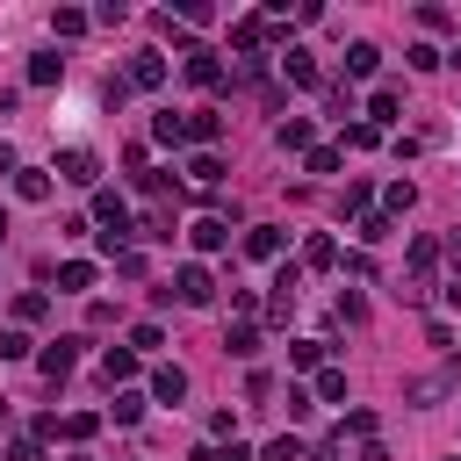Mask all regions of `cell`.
<instances>
[{
	"mask_svg": "<svg viewBox=\"0 0 461 461\" xmlns=\"http://www.w3.org/2000/svg\"><path fill=\"white\" fill-rule=\"evenodd\" d=\"M166 288H173V296H181V303H188V310H202V303H209V296H216V281H209V267H181V274H173V281H166Z\"/></svg>",
	"mask_w": 461,
	"mask_h": 461,
	"instance_id": "1",
	"label": "cell"
},
{
	"mask_svg": "<svg viewBox=\"0 0 461 461\" xmlns=\"http://www.w3.org/2000/svg\"><path fill=\"white\" fill-rule=\"evenodd\" d=\"M73 361H80V339H58V346H43V354H36L43 382H66V375H73Z\"/></svg>",
	"mask_w": 461,
	"mask_h": 461,
	"instance_id": "2",
	"label": "cell"
},
{
	"mask_svg": "<svg viewBox=\"0 0 461 461\" xmlns=\"http://www.w3.org/2000/svg\"><path fill=\"white\" fill-rule=\"evenodd\" d=\"M267 36H274V22H267V15H238V22H230V43H238L246 58H253V51L267 43Z\"/></svg>",
	"mask_w": 461,
	"mask_h": 461,
	"instance_id": "3",
	"label": "cell"
},
{
	"mask_svg": "<svg viewBox=\"0 0 461 461\" xmlns=\"http://www.w3.org/2000/svg\"><path fill=\"white\" fill-rule=\"evenodd\" d=\"M58 173H66V181H73V188H94V173H101V159H94V152H80V145H73V152H66V159H58Z\"/></svg>",
	"mask_w": 461,
	"mask_h": 461,
	"instance_id": "4",
	"label": "cell"
},
{
	"mask_svg": "<svg viewBox=\"0 0 461 461\" xmlns=\"http://www.w3.org/2000/svg\"><path fill=\"white\" fill-rule=\"evenodd\" d=\"M94 216H101L108 230H123V238H130V209H123V195H115V188H101V195H94Z\"/></svg>",
	"mask_w": 461,
	"mask_h": 461,
	"instance_id": "5",
	"label": "cell"
},
{
	"mask_svg": "<svg viewBox=\"0 0 461 461\" xmlns=\"http://www.w3.org/2000/svg\"><path fill=\"white\" fill-rule=\"evenodd\" d=\"M188 238H195L202 253H223V246H230V216H202V223L188 230Z\"/></svg>",
	"mask_w": 461,
	"mask_h": 461,
	"instance_id": "6",
	"label": "cell"
},
{
	"mask_svg": "<svg viewBox=\"0 0 461 461\" xmlns=\"http://www.w3.org/2000/svg\"><path fill=\"white\" fill-rule=\"evenodd\" d=\"M58 80H66V58H58V51H36V58H29V87H58Z\"/></svg>",
	"mask_w": 461,
	"mask_h": 461,
	"instance_id": "7",
	"label": "cell"
},
{
	"mask_svg": "<svg viewBox=\"0 0 461 461\" xmlns=\"http://www.w3.org/2000/svg\"><path fill=\"white\" fill-rule=\"evenodd\" d=\"M58 288H66V296H87L94 288V260H66L58 267Z\"/></svg>",
	"mask_w": 461,
	"mask_h": 461,
	"instance_id": "8",
	"label": "cell"
},
{
	"mask_svg": "<svg viewBox=\"0 0 461 461\" xmlns=\"http://www.w3.org/2000/svg\"><path fill=\"white\" fill-rule=\"evenodd\" d=\"M159 80H166V58L159 51H137L130 58V87H159Z\"/></svg>",
	"mask_w": 461,
	"mask_h": 461,
	"instance_id": "9",
	"label": "cell"
},
{
	"mask_svg": "<svg viewBox=\"0 0 461 461\" xmlns=\"http://www.w3.org/2000/svg\"><path fill=\"white\" fill-rule=\"evenodd\" d=\"M246 253H253V260H281V230H274V223H253V230H246Z\"/></svg>",
	"mask_w": 461,
	"mask_h": 461,
	"instance_id": "10",
	"label": "cell"
},
{
	"mask_svg": "<svg viewBox=\"0 0 461 461\" xmlns=\"http://www.w3.org/2000/svg\"><path fill=\"white\" fill-rule=\"evenodd\" d=\"M447 389H454V375H426V382H411V389H403V396H411V403H418V411H433V403H440Z\"/></svg>",
	"mask_w": 461,
	"mask_h": 461,
	"instance_id": "11",
	"label": "cell"
},
{
	"mask_svg": "<svg viewBox=\"0 0 461 461\" xmlns=\"http://www.w3.org/2000/svg\"><path fill=\"white\" fill-rule=\"evenodd\" d=\"M274 145L281 152H310V115H288V123L274 130Z\"/></svg>",
	"mask_w": 461,
	"mask_h": 461,
	"instance_id": "12",
	"label": "cell"
},
{
	"mask_svg": "<svg viewBox=\"0 0 461 461\" xmlns=\"http://www.w3.org/2000/svg\"><path fill=\"white\" fill-rule=\"evenodd\" d=\"M101 375H108V382H130V375H137V354H130V346H108V354H101Z\"/></svg>",
	"mask_w": 461,
	"mask_h": 461,
	"instance_id": "13",
	"label": "cell"
},
{
	"mask_svg": "<svg viewBox=\"0 0 461 461\" xmlns=\"http://www.w3.org/2000/svg\"><path fill=\"white\" fill-rule=\"evenodd\" d=\"M188 137H195V145H216V137H223V115H216V108H195V115H188Z\"/></svg>",
	"mask_w": 461,
	"mask_h": 461,
	"instance_id": "14",
	"label": "cell"
},
{
	"mask_svg": "<svg viewBox=\"0 0 461 461\" xmlns=\"http://www.w3.org/2000/svg\"><path fill=\"white\" fill-rule=\"evenodd\" d=\"M15 195H22V202H51V173L22 166V173H15Z\"/></svg>",
	"mask_w": 461,
	"mask_h": 461,
	"instance_id": "15",
	"label": "cell"
},
{
	"mask_svg": "<svg viewBox=\"0 0 461 461\" xmlns=\"http://www.w3.org/2000/svg\"><path fill=\"white\" fill-rule=\"evenodd\" d=\"M152 396H159V403H181V396H188V375H181V368H159V375H152Z\"/></svg>",
	"mask_w": 461,
	"mask_h": 461,
	"instance_id": "16",
	"label": "cell"
},
{
	"mask_svg": "<svg viewBox=\"0 0 461 461\" xmlns=\"http://www.w3.org/2000/svg\"><path fill=\"white\" fill-rule=\"evenodd\" d=\"M188 80H195V87H216V80H223L216 51H188Z\"/></svg>",
	"mask_w": 461,
	"mask_h": 461,
	"instance_id": "17",
	"label": "cell"
},
{
	"mask_svg": "<svg viewBox=\"0 0 461 461\" xmlns=\"http://www.w3.org/2000/svg\"><path fill=\"white\" fill-rule=\"evenodd\" d=\"M281 73L296 80V87H317V58H310V51H288V58H281Z\"/></svg>",
	"mask_w": 461,
	"mask_h": 461,
	"instance_id": "18",
	"label": "cell"
},
{
	"mask_svg": "<svg viewBox=\"0 0 461 461\" xmlns=\"http://www.w3.org/2000/svg\"><path fill=\"white\" fill-rule=\"evenodd\" d=\"M152 137H159V145H188V115H173V108L152 115Z\"/></svg>",
	"mask_w": 461,
	"mask_h": 461,
	"instance_id": "19",
	"label": "cell"
},
{
	"mask_svg": "<svg viewBox=\"0 0 461 461\" xmlns=\"http://www.w3.org/2000/svg\"><path fill=\"white\" fill-rule=\"evenodd\" d=\"M108 418H115V426H137V418H145V396H137V389H123V396L108 403Z\"/></svg>",
	"mask_w": 461,
	"mask_h": 461,
	"instance_id": "20",
	"label": "cell"
},
{
	"mask_svg": "<svg viewBox=\"0 0 461 461\" xmlns=\"http://www.w3.org/2000/svg\"><path fill=\"white\" fill-rule=\"evenodd\" d=\"M375 66H382V51H375V43H354V51H346V73H354V80H368Z\"/></svg>",
	"mask_w": 461,
	"mask_h": 461,
	"instance_id": "21",
	"label": "cell"
},
{
	"mask_svg": "<svg viewBox=\"0 0 461 461\" xmlns=\"http://www.w3.org/2000/svg\"><path fill=\"white\" fill-rule=\"evenodd\" d=\"M368 115H375V130L396 123V87H375V94H368Z\"/></svg>",
	"mask_w": 461,
	"mask_h": 461,
	"instance_id": "22",
	"label": "cell"
},
{
	"mask_svg": "<svg viewBox=\"0 0 461 461\" xmlns=\"http://www.w3.org/2000/svg\"><path fill=\"white\" fill-rule=\"evenodd\" d=\"M339 260V246L324 238V230H317V238H303V267H332Z\"/></svg>",
	"mask_w": 461,
	"mask_h": 461,
	"instance_id": "23",
	"label": "cell"
},
{
	"mask_svg": "<svg viewBox=\"0 0 461 461\" xmlns=\"http://www.w3.org/2000/svg\"><path fill=\"white\" fill-rule=\"evenodd\" d=\"M87 22H94V15H80V8H58V15H51L58 36H87Z\"/></svg>",
	"mask_w": 461,
	"mask_h": 461,
	"instance_id": "24",
	"label": "cell"
},
{
	"mask_svg": "<svg viewBox=\"0 0 461 461\" xmlns=\"http://www.w3.org/2000/svg\"><path fill=\"white\" fill-rule=\"evenodd\" d=\"M223 346H230V354H238V361H253V354H260V332H253V324H238V332L223 339Z\"/></svg>",
	"mask_w": 461,
	"mask_h": 461,
	"instance_id": "25",
	"label": "cell"
},
{
	"mask_svg": "<svg viewBox=\"0 0 461 461\" xmlns=\"http://www.w3.org/2000/svg\"><path fill=\"white\" fill-rule=\"evenodd\" d=\"M288 361H296V368H317V361H324V339H296V346H288Z\"/></svg>",
	"mask_w": 461,
	"mask_h": 461,
	"instance_id": "26",
	"label": "cell"
},
{
	"mask_svg": "<svg viewBox=\"0 0 461 461\" xmlns=\"http://www.w3.org/2000/svg\"><path fill=\"white\" fill-rule=\"evenodd\" d=\"M188 173H195V181H202V188H216V181H223V159H216V152H202V159H195Z\"/></svg>",
	"mask_w": 461,
	"mask_h": 461,
	"instance_id": "27",
	"label": "cell"
},
{
	"mask_svg": "<svg viewBox=\"0 0 461 461\" xmlns=\"http://www.w3.org/2000/svg\"><path fill=\"white\" fill-rule=\"evenodd\" d=\"M382 202H389V209L403 216V209H411V202H418V188H411V181H389V188H382Z\"/></svg>",
	"mask_w": 461,
	"mask_h": 461,
	"instance_id": "28",
	"label": "cell"
},
{
	"mask_svg": "<svg viewBox=\"0 0 461 461\" xmlns=\"http://www.w3.org/2000/svg\"><path fill=\"white\" fill-rule=\"evenodd\" d=\"M389 230H396V223H389V216H375V209H368V216H361V246H382V238H389Z\"/></svg>",
	"mask_w": 461,
	"mask_h": 461,
	"instance_id": "29",
	"label": "cell"
},
{
	"mask_svg": "<svg viewBox=\"0 0 461 461\" xmlns=\"http://www.w3.org/2000/svg\"><path fill=\"white\" fill-rule=\"evenodd\" d=\"M94 426H101L94 411H73V418H66V426H58V433H66V440H94Z\"/></svg>",
	"mask_w": 461,
	"mask_h": 461,
	"instance_id": "30",
	"label": "cell"
},
{
	"mask_svg": "<svg viewBox=\"0 0 461 461\" xmlns=\"http://www.w3.org/2000/svg\"><path fill=\"white\" fill-rule=\"evenodd\" d=\"M0 361H29V332H0Z\"/></svg>",
	"mask_w": 461,
	"mask_h": 461,
	"instance_id": "31",
	"label": "cell"
},
{
	"mask_svg": "<svg viewBox=\"0 0 461 461\" xmlns=\"http://www.w3.org/2000/svg\"><path fill=\"white\" fill-rule=\"evenodd\" d=\"M433 260H440V238H411V267L433 274Z\"/></svg>",
	"mask_w": 461,
	"mask_h": 461,
	"instance_id": "32",
	"label": "cell"
},
{
	"mask_svg": "<svg viewBox=\"0 0 461 461\" xmlns=\"http://www.w3.org/2000/svg\"><path fill=\"white\" fill-rule=\"evenodd\" d=\"M152 346H166V332H159V324H137V332H130V354H152Z\"/></svg>",
	"mask_w": 461,
	"mask_h": 461,
	"instance_id": "33",
	"label": "cell"
},
{
	"mask_svg": "<svg viewBox=\"0 0 461 461\" xmlns=\"http://www.w3.org/2000/svg\"><path fill=\"white\" fill-rule=\"evenodd\" d=\"M317 396H324V403H339V396H346V375H339V368H324V375H317Z\"/></svg>",
	"mask_w": 461,
	"mask_h": 461,
	"instance_id": "34",
	"label": "cell"
},
{
	"mask_svg": "<svg viewBox=\"0 0 461 461\" xmlns=\"http://www.w3.org/2000/svg\"><path fill=\"white\" fill-rule=\"evenodd\" d=\"M433 66H447V58H440L433 43H411V73H433Z\"/></svg>",
	"mask_w": 461,
	"mask_h": 461,
	"instance_id": "35",
	"label": "cell"
},
{
	"mask_svg": "<svg viewBox=\"0 0 461 461\" xmlns=\"http://www.w3.org/2000/svg\"><path fill=\"white\" fill-rule=\"evenodd\" d=\"M145 238H173V209H152L145 216Z\"/></svg>",
	"mask_w": 461,
	"mask_h": 461,
	"instance_id": "36",
	"label": "cell"
},
{
	"mask_svg": "<svg viewBox=\"0 0 461 461\" xmlns=\"http://www.w3.org/2000/svg\"><path fill=\"white\" fill-rule=\"evenodd\" d=\"M346 145H354V152H368V145H382V130H375V123H354V130H346Z\"/></svg>",
	"mask_w": 461,
	"mask_h": 461,
	"instance_id": "37",
	"label": "cell"
},
{
	"mask_svg": "<svg viewBox=\"0 0 461 461\" xmlns=\"http://www.w3.org/2000/svg\"><path fill=\"white\" fill-rule=\"evenodd\" d=\"M15 317H22V324H36V317H43V296H36V288H29V296H15Z\"/></svg>",
	"mask_w": 461,
	"mask_h": 461,
	"instance_id": "38",
	"label": "cell"
},
{
	"mask_svg": "<svg viewBox=\"0 0 461 461\" xmlns=\"http://www.w3.org/2000/svg\"><path fill=\"white\" fill-rule=\"evenodd\" d=\"M310 173H339V152L332 145H310Z\"/></svg>",
	"mask_w": 461,
	"mask_h": 461,
	"instance_id": "39",
	"label": "cell"
},
{
	"mask_svg": "<svg viewBox=\"0 0 461 461\" xmlns=\"http://www.w3.org/2000/svg\"><path fill=\"white\" fill-rule=\"evenodd\" d=\"M8 461H43V454H36V440H15V454H8Z\"/></svg>",
	"mask_w": 461,
	"mask_h": 461,
	"instance_id": "40",
	"label": "cell"
},
{
	"mask_svg": "<svg viewBox=\"0 0 461 461\" xmlns=\"http://www.w3.org/2000/svg\"><path fill=\"white\" fill-rule=\"evenodd\" d=\"M8 173H22V166H15V152H8V145H0V181H8Z\"/></svg>",
	"mask_w": 461,
	"mask_h": 461,
	"instance_id": "41",
	"label": "cell"
},
{
	"mask_svg": "<svg viewBox=\"0 0 461 461\" xmlns=\"http://www.w3.org/2000/svg\"><path fill=\"white\" fill-rule=\"evenodd\" d=\"M188 461H223V454H216V447H195V454H188Z\"/></svg>",
	"mask_w": 461,
	"mask_h": 461,
	"instance_id": "42",
	"label": "cell"
},
{
	"mask_svg": "<svg viewBox=\"0 0 461 461\" xmlns=\"http://www.w3.org/2000/svg\"><path fill=\"white\" fill-rule=\"evenodd\" d=\"M447 253H454V267H461V230H454V238H447Z\"/></svg>",
	"mask_w": 461,
	"mask_h": 461,
	"instance_id": "43",
	"label": "cell"
},
{
	"mask_svg": "<svg viewBox=\"0 0 461 461\" xmlns=\"http://www.w3.org/2000/svg\"><path fill=\"white\" fill-rule=\"evenodd\" d=\"M0 238H8V216H0Z\"/></svg>",
	"mask_w": 461,
	"mask_h": 461,
	"instance_id": "44",
	"label": "cell"
},
{
	"mask_svg": "<svg viewBox=\"0 0 461 461\" xmlns=\"http://www.w3.org/2000/svg\"><path fill=\"white\" fill-rule=\"evenodd\" d=\"M0 418H8V396H0Z\"/></svg>",
	"mask_w": 461,
	"mask_h": 461,
	"instance_id": "45",
	"label": "cell"
},
{
	"mask_svg": "<svg viewBox=\"0 0 461 461\" xmlns=\"http://www.w3.org/2000/svg\"><path fill=\"white\" fill-rule=\"evenodd\" d=\"M80 461H87V454H80Z\"/></svg>",
	"mask_w": 461,
	"mask_h": 461,
	"instance_id": "46",
	"label": "cell"
}]
</instances>
